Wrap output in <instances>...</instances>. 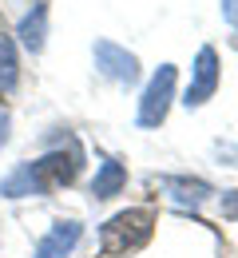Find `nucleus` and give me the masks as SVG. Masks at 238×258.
Here are the masks:
<instances>
[{
    "mask_svg": "<svg viewBox=\"0 0 238 258\" xmlns=\"http://www.w3.org/2000/svg\"><path fill=\"white\" fill-rule=\"evenodd\" d=\"M80 234H84L80 223H56L48 230V238L36 246V258H68L75 250V242H80Z\"/></svg>",
    "mask_w": 238,
    "mask_h": 258,
    "instance_id": "nucleus-6",
    "label": "nucleus"
},
{
    "mask_svg": "<svg viewBox=\"0 0 238 258\" xmlns=\"http://www.w3.org/2000/svg\"><path fill=\"white\" fill-rule=\"evenodd\" d=\"M96 68H100L107 80H115V84H131L139 76V60L127 48L111 44V40H100V44H96Z\"/></svg>",
    "mask_w": 238,
    "mask_h": 258,
    "instance_id": "nucleus-4",
    "label": "nucleus"
},
{
    "mask_svg": "<svg viewBox=\"0 0 238 258\" xmlns=\"http://www.w3.org/2000/svg\"><path fill=\"white\" fill-rule=\"evenodd\" d=\"M123 183H127V171L115 159H107L100 167V175H96V183H92V195H96V199H111V195L123 191Z\"/></svg>",
    "mask_w": 238,
    "mask_h": 258,
    "instance_id": "nucleus-8",
    "label": "nucleus"
},
{
    "mask_svg": "<svg viewBox=\"0 0 238 258\" xmlns=\"http://www.w3.org/2000/svg\"><path fill=\"white\" fill-rule=\"evenodd\" d=\"M226 215H238V195L234 191L226 195Z\"/></svg>",
    "mask_w": 238,
    "mask_h": 258,
    "instance_id": "nucleus-11",
    "label": "nucleus"
},
{
    "mask_svg": "<svg viewBox=\"0 0 238 258\" xmlns=\"http://www.w3.org/2000/svg\"><path fill=\"white\" fill-rule=\"evenodd\" d=\"M214 88H218V56H214V48H203L199 60H195V80H191V88H187V107L206 103Z\"/></svg>",
    "mask_w": 238,
    "mask_h": 258,
    "instance_id": "nucleus-5",
    "label": "nucleus"
},
{
    "mask_svg": "<svg viewBox=\"0 0 238 258\" xmlns=\"http://www.w3.org/2000/svg\"><path fill=\"white\" fill-rule=\"evenodd\" d=\"M155 230V215L151 211H123L103 226V254H127L139 250Z\"/></svg>",
    "mask_w": 238,
    "mask_h": 258,
    "instance_id": "nucleus-2",
    "label": "nucleus"
},
{
    "mask_svg": "<svg viewBox=\"0 0 238 258\" xmlns=\"http://www.w3.org/2000/svg\"><path fill=\"white\" fill-rule=\"evenodd\" d=\"M171 96H175V64H163L151 76L147 92L139 99V127H159V123L167 119Z\"/></svg>",
    "mask_w": 238,
    "mask_h": 258,
    "instance_id": "nucleus-3",
    "label": "nucleus"
},
{
    "mask_svg": "<svg viewBox=\"0 0 238 258\" xmlns=\"http://www.w3.org/2000/svg\"><path fill=\"white\" fill-rule=\"evenodd\" d=\"M44 36H48V4L36 0V8L24 16V24H20V40H24L28 52H40V48H44Z\"/></svg>",
    "mask_w": 238,
    "mask_h": 258,
    "instance_id": "nucleus-7",
    "label": "nucleus"
},
{
    "mask_svg": "<svg viewBox=\"0 0 238 258\" xmlns=\"http://www.w3.org/2000/svg\"><path fill=\"white\" fill-rule=\"evenodd\" d=\"M80 147L71 143L68 155L64 151H52V155H44V159L36 163H20L4 183H0V195L4 199H24V195H48L56 191V187H64L71 183L75 175H80Z\"/></svg>",
    "mask_w": 238,
    "mask_h": 258,
    "instance_id": "nucleus-1",
    "label": "nucleus"
},
{
    "mask_svg": "<svg viewBox=\"0 0 238 258\" xmlns=\"http://www.w3.org/2000/svg\"><path fill=\"white\" fill-rule=\"evenodd\" d=\"M16 72H20V64H16V48H12V40H8V36H0V96H4V92H12Z\"/></svg>",
    "mask_w": 238,
    "mask_h": 258,
    "instance_id": "nucleus-9",
    "label": "nucleus"
},
{
    "mask_svg": "<svg viewBox=\"0 0 238 258\" xmlns=\"http://www.w3.org/2000/svg\"><path fill=\"white\" fill-rule=\"evenodd\" d=\"M8 139V111H0V143Z\"/></svg>",
    "mask_w": 238,
    "mask_h": 258,
    "instance_id": "nucleus-12",
    "label": "nucleus"
},
{
    "mask_svg": "<svg viewBox=\"0 0 238 258\" xmlns=\"http://www.w3.org/2000/svg\"><path fill=\"white\" fill-rule=\"evenodd\" d=\"M222 16L230 28H238V0H222Z\"/></svg>",
    "mask_w": 238,
    "mask_h": 258,
    "instance_id": "nucleus-10",
    "label": "nucleus"
}]
</instances>
